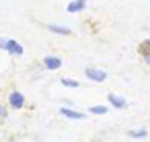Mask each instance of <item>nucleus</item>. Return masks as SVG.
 Wrapping results in <instances>:
<instances>
[{
  "mask_svg": "<svg viewBox=\"0 0 150 142\" xmlns=\"http://www.w3.org/2000/svg\"><path fill=\"white\" fill-rule=\"evenodd\" d=\"M6 106H8V110H25L26 106V97L23 92H18V89H12L8 97H6Z\"/></svg>",
  "mask_w": 150,
  "mask_h": 142,
  "instance_id": "nucleus-1",
  "label": "nucleus"
},
{
  "mask_svg": "<svg viewBox=\"0 0 150 142\" xmlns=\"http://www.w3.org/2000/svg\"><path fill=\"white\" fill-rule=\"evenodd\" d=\"M2 51H6L10 57H23V55H25V47H23L16 39H6Z\"/></svg>",
  "mask_w": 150,
  "mask_h": 142,
  "instance_id": "nucleus-2",
  "label": "nucleus"
},
{
  "mask_svg": "<svg viewBox=\"0 0 150 142\" xmlns=\"http://www.w3.org/2000/svg\"><path fill=\"white\" fill-rule=\"evenodd\" d=\"M85 77L89 81H96V83H103L108 79V71L100 69V67H85Z\"/></svg>",
  "mask_w": 150,
  "mask_h": 142,
  "instance_id": "nucleus-3",
  "label": "nucleus"
},
{
  "mask_svg": "<svg viewBox=\"0 0 150 142\" xmlns=\"http://www.w3.org/2000/svg\"><path fill=\"white\" fill-rule=\"evenodd\" d=\"M63 67V59L61 57H57V55H47L45 59H43V69L47 71H59Z\"/></svg>",
  "mask_w": 150,
  "mask_h": 142,
  "instance_id": "nucleus-4",
  "label": "nucleus"
},
{
  "mask_svg": "<svg viewBox=\"0 0 150 142\" xmlns=\"http://www.w3.org/2000/svg\"><path fill=\"white\" fill-rule=\"evenodd\" d=\"M59 114L67 120H83L85 118V112H79V110H73L71 106H61L59 108Z\"/></svg>",
  "mask_w": 150,
  "mask_h": 142,
  "instance_id": "nucleus-5",
  "label": "nucleus"
},
{
  "mask_svg": "<svg viewBox=\"0 0 150 142\" xmlns=\"http://www.w3.org/2000/svg\"><path fill=\"white\" fill-rule=\"evenodd\" d=\"M47 31L53 35H59V37H69L71 35V28L65 26V24H57V23H49L47 24Z\"/></svg>",
  "mask_w": 150,
  "mask_h": 142,
  "instance_id": "nucleus-6",
  "label": "nucleus"
},
{
  "mask_svg": "<svg viewBox=\"0 0 150 142\" xmlns=\"http://www.w3.org/2000/svg\"><path fill=\"white\" fill-rule=\"evenodd\" d=\"M108 102L114 110H126V106H128V102L118 94H108Z\"/></svg>",
  "mask_w": 150,
  "mask_h": 142,
  "instance_id": "nucleus-7",
  "label": "nucleus"
},
{
  "mask_svg": "<svg viewBox=\"0 0 150 142\" xmlns=\"http://www.w3.org/2000/svg\"><path fill=\"white\" fill-rule=\"evenodd\" d=\"M85 8H87V0H71V2L67 4V12H71V14L83 12Z\"/></svg>",
  "mask_w": 150,
  "mask_h": 142,
  "instance_id": "nucleus-8",
  "label": "nucleus"
},
{
  "mask_svg": "<svg viewBox=\"0 0 150 142\" xmlns=\"http://www.w3.org/2000/svg\"><path fill=\"white\" fill-rule=\"evenodd\" d=\"M108 112H110V106H105V104H96V106L87 108V114H93V116H105Z\"/></svg>",
  "mask_w": 150,
  "mask_h": 142,
  "instance_id": "nucleus-9",
  "label": "nucleus"
},
{
  "mask_svg": "<svg viewBox=\"0 0 150 142\" xmlns=\"http://www.w3.org/2000/svg\"><path fill=\"white\" fill-rule=\"evenodd\" d=\"M61 85L63 87H69V89H77L79 87V81L77 79H71V77H61Z\"/></svg>",
  "mask_w": 150,
  "mask_h": 142,
  "instance_id": "nucleus-10",
  "label": "nucleus"
},
{
  "mask_svg": "<svg viewBox=\"0 0 150 142\" xmlns=\"http://www.w3.org/2000/svg\"><path fill=\"white\" fill-rule=\"evenodd\" d=\"M146 134H148V132L142 130V128H140V130H128V136H130V138H146Z\"/></svg>",
  "mask_w": 150,
  "mask_h": 142,
  "instance_id": "nucleus-11",
  "label": "nucleus"
},
{
  "mask_svg": "<svg viewBox=\"0 0 150 142\" xmlns=\"http://www.w3.org/2000/svg\"><path fill=\"white\" fill-rule=\"evenodd\" d=\"M140 55H150V39H146V41L140 45Z\"/></svg>",
  "mask_w": 150,
  "mask_h": 142,
  "instance_id": "nucleus-12",
  "label": "nucleus"
},
{
  "mask_svg": "<svg viewBox=\"0 0 150 142\" xmlns=\"http://www.w3.org/2000/svg\"><path fill=\"white\" fill-rule=\"evenodd\" d=\"M8 118V106L6 104H0V120Z\"/></svg>",
  "mask_w": 150,
  "mask_h": 142,
  "instance_id": "nucleus-13",
  "label": "nucleus"
},
{
  "mask_svg": "<svg viewBox=\"0 0 150 142\" xmlns=\"http://www.w3.org/2000/svg\"><path fill=\"white\" fill-rule=\"evenodd\" d=\"M4 43H6V39H4V37H0V51L4 49Z\"/></svg>",
  "mask_w": 150,
  "mask_h": 142,
  "instance_id": "nucleus-14",
  "label": "nucleus"
},
{
  "mask_svg": "<svg viewBox=\"0 0 150 142\" xmlns=\"http://www.w3.org/2000/svg\"><path fill=\"white\" fill-rule=\"evenodd\" d=\"M142 57H144V63H148V65H150V55H142Z\"/></svg>",
  "mask_w": 150,
  "mask_h": 142,
  "instance_id": "nucleus-15",
  "label": "nucleus"
}]
</instances>
